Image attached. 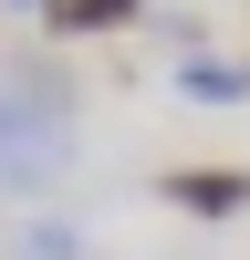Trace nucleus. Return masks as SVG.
<instances>
[{
  "label": "nucleus",
  "mask_w": 250,
  "mask_h": 260,
  "mask_svg": "<svg viewBox=\"0 0 250 260\" xmlns=\"http://www.w3.org/2000/svg\"><path fill=\"white\" fill-rule=\"evenodd\" d=\"M157 198H177L188 219H240L250 208V167H177V177H157Z\"/></svg>",
  "instance_id": "1"
},
{
  "label": "nucleus",
  "mask_w": 250,
  "mask_h": 260,
  "mask_svg": "<svg viewBox=\"0 0 250 260\" xmlns=\"http://www.w3.org/2000/svg\"><path fill=\"white\" fill-rule=\"evenodd\" d=\"M240 83H250V62H240Z\"/></svg>",
  "instance_id": "5"
},
{
  "label": "nucleus",
  "mask_w": 250,
  "mask_h": 260,
  "mask_svg": "<svg viewBox=\"0 0 250 260\" xmlns=\"http://www.w3.org/2000/svg\"><path fill=\"white\" fill-rule=\"evenodd\" d=\"M0 11H42V0H0Z\"/></svg>",
  "instance_id": "4"
},
{
  "label": "nucleus",
  "mask_w": 250,
  "mask_h": 260,
  "mask_svg": "<svg viewBox=\"0 0 250 260\" xmlns=\"http://www.w3.org/2000/svg\"><path fill=\"white\" fill-rule=\"evenodd\" d=\"M188 94H198V104H240L250 83L229 73V62H198V52H188Z\"/></svg>",
  "instance_id": "3"
},
{
  "label": "nucleus",
  "mask_w": 250,
  "mask_h": 260,
  "mask_svg": "<svg viewBox=\"0 0 250 260\" xmlns=\"http://www.w3.org/2000/svg\"><path fill=\"white\" fill-rule=\"evenodd\" d=\"M146 0H42V21H52L63 42H104V31H125Z\"/></svg>",
  "instance_id": "2"
}]
</instances>
